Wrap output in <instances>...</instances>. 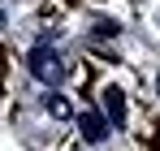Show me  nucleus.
I'll return each instance as SVG.
<instances>
[{"label": "nucleus", "mask_w": 160, "mask_h": 151, "mask_svg": "<svg viewBox=\"0 0 160 151\" xmlns=\"http://www.w3.org/2000/svg\"><path fill=\"white\" fill-rule=\"evenodd\" d=\"M82 134H87V143H100V138H104L108 129H104V117H100V112H82Z\"/></svg>", "instance_id": "nucleus-2"}, {"label": "nucleus", "mask_w": 160, "mask_h": 151, "mask_svg": "<svg viewBox=\"0 0 160 151\" xmlns=\"http://www.w3.org/2000/svg\"><path fill=\"white\" fill-rule=\"evenodd\" d=\"M30 74L39 78V82H56V78H61V61H56V52L35 48V52H30Z\"/></svg>", "instance_id": "nucleus-1"}, {"label": "nucleus", "mask_w": 160, "mask_h": 151, "mask_svg": "<svg viewBox=\"0 0 160 151\" xmlns=\"http://www.w3.org/2000/svg\"><path fill=\"white\" fill-rule=\"evenodd\" d=\"M48 112H52V117H65L69 108H65V100H56V95H48Z\"/></svg>", "instance_id": "nucleus-4"}, {"label": "nucleus", "mask_w": 160, "mask_h": 151, "mask_svg": "<svg viewBox=\"0 0 160 151\" xmlns=\"http://www.w3.org/2000/svg\"><path fill=\"white\" fill-rule=\"evenodd\" d=\"M104 104H108V117L121 121L126 117V104H121V91H104Z\"/></svg>", "instance_id": "nucleus-3"}]
</instances>
